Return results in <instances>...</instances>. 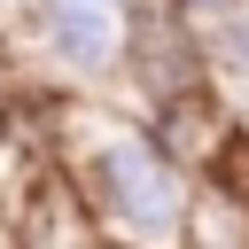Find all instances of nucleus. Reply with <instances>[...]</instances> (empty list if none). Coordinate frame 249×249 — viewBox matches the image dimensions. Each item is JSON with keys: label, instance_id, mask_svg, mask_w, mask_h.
I'll return each instance as SVG.
<instances>
[{"label": "nucleus", "instance_id": "f257e3e1", "mask_svg": "<svg viewBox=\"0 0 249 249\" xmlns=\"http://www.w3.org/2000/svg\"><path fill=\"white\" fill-rule=\"evenodd\" d=\"M70 171L117 249H179L187 241V210H195L202 179L187 163H171L156 148V132H101L93 156H78Z\"/></svg>", "mask_w": 249, "mask_h": 249}, {"label": "nucleus", "instance_id": "f03ea898", "mask_svg": "<svg viewBox=\"0 0 249 249\" xmlns=\"http://www.w3.org/2000/svg\"><path fill=\"white\" fill-rule=\"evenodd\" d=\"M47 47L70 78H117L124 70V39H132V0H39Z\"/></svg>", "mask_w": 249, "mask_h": 249}, {"label": "nucleus", "instance_id": "7ed1b4c3", "mask_svg": "<svg viewBox=\"0 0 249 249\" xmlns=\"http://www.w3.org/2000/svg\"><path fill=\"white\" fill-rule=\"evenodd\" d=\"M171 8H179L187 23H195V16H202V23H226V16H241L249 0H171Z\"/></svg>", "mask_w": 249, "mask_h": 249}]
</instances>
